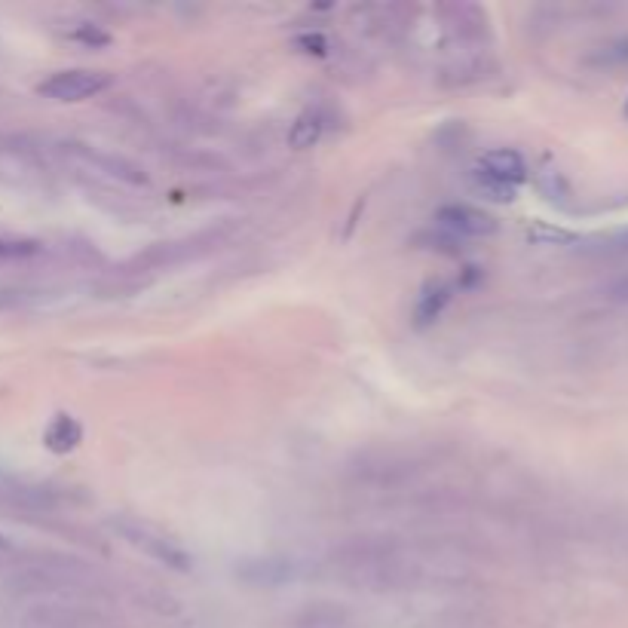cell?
<instances>
[{
	"instance_id": "1",
	"label": "cell",
	"mask_w": 628,
	"mask_h": 628,
	"mask_svg": "<svg viewBox=\"0 0 628 628\" xmlns=\"http://www.w3.org/2000/svg\"><path fill=\"white\" fill-rule=\"evenodd\" d=\"M111 77L102 74V71H59L53 74L46 83H40V95L53 102H83V99H92V95H99L102 89H108Z\"/></svg>"
},
{
	"instance_id": "2",
	"label": "cell",
	"mask_w": 628,
	"mask_h": 628,
	"mask_svg": "<svg viewBox=\"0 0 628 628\" xmlns=\"http://www.w3.org/2000/svg\"><path fill=\"white\" fill-rule=\"evenodd\" d=\"M120 530H123V537L132 543V546H138V549H144L148 555H154V558H160V561H166V564H172V567H187L190 561H187V555L172 543V540H166L163 534H157L154 527H148V524H135V521H120Z\"/></svg>"
},
{
	"instance_id": "3",
	"label": "cell",
	"mask_w": 628,
	"mask_h": 628,
	"mask_svg": "<svg viewBox=\"0 0 628 628\" xmlns=\"http://www.w3.org/2000/svg\"><path fill=\"white\" fill-rule=\"evenodd\" d=\"M439 221L448 230L463 233V236H491L497 230V221L488 212L472 209V206H445L439 212Z\"/></svg>"
},
{
	"instance_id": "4",
	"label": "cell",
	"mask_w": 628,
	"mask_h": 628,
	"mask_svg": "<svg viewBox=\"0 0 628 628\" xmlns=\"http://www.w3.org/2000/svg\"><path fill=\"white\" fill-rule=\"evenodd\" d=\"M481 172L515 187L527 178V166L521 160L518 151H509V148H500V151H488L485 157H481Z\"/></svg>"
},
{
	"instance_id": "5",
	"label": "cell",
	"mask_w": 628,
	"mask_h": 628,
	"mask_svg": "<svg viewBox=\"0 0 628 628\" xmlns=\"http://www.w3.org/2000/svg\"><path fill=\"white\" fill-rule=\"evenodd\" d=\"M80 439H83V429H80V423H77L74 417H68V414H59V417L50 423V429L43 432L46 448L56 451V454L74 451V448L80 445Z\"/></svg>"
},
{
	"instance_id": "6",
	"label": "cell",
	"mask_w": 628,
	"mask_h": 628,
	"mask_svg": "<svg viewBox=\"0 0 628 628\" xmlns=\"http://www.w3.org/2000/svg\"><path fill=\"white\" fill-rule=\"evenodd\" d=\"M322 138V117L319 114H301L292 123V132H288V144L298 151H307Z\"/></svg>"
},
{
	"instance_id": "7",
	"label": "cell",
	"mask_w": 628,
	"mask_h": 628,
	"mask_svg": "<svg viewBox=\"0 0 628 628\" xmlns=\"http://www.w3.org/2000/svg\"><path fill=\"white\" fill-rule=\"evenodd\" d=\"M448 288L445 285H432L426 288V292L420 295V304H417V325H429L432 319H436L442 313V307L448 304Z\"/></svg>"
},
{
	"instance_id": "8",
	"label": "cell",
	"mask_w": 628,
	"mask_h": 628,
	"mask_svg": "<svg viewBox=\"0 0 628 628\" xmlns=\"http://www.w3.org/2000/svg\"><path fill=\"white\" fill-rule=\"evenodd\" d=\"M478 187L497 203H512L515 200V187H509V184H503V181H497V178H491L485 172H478Z\"/></svg>"
},
{
	"instance_id": "9",
	"label": "cell",
	"mask_w": 628,
	"mask_h": 628,
	"mask_svg": "<svg viewBox=\"0 0 628 628\" xmlns=\"http://www.w3.org/2000/svg\"><path fill=\"white\" fill-rule=\"evenodd\" d=\"M77 37H80V40H86V43H108V34L95 31V28H89V25H86Z\"/></svg>"
},
{
	"instance_id": "10",
	"label": "cell",
	"mask_w": 628,
	"mask_h": 628,
	"mask_svg": "<svg viewBox=\"0 0 628 628\" xmlns=\"http://www.w3.org/2000/svg\"><path fill=\"white\" fill-rule=\"evenodd\" d=\"M616 62H628V37L625 40H619L616 46H613V53H610Z\"/></svg>"
},
{
	"instance_id": "11",
	"label": "cell",
	"mask_w": 628,
	"mask_h": 628,
	"mask_svg": "<svg viewBox=\"0 0 628 628\" xmlns=\"http://www.w3.org/2000/svg\"><path fill=\"white\" fill-rule=\"evenodd\" d=\"M625 114H628V102H625Z\"/></svg>"
}]
</instances>
